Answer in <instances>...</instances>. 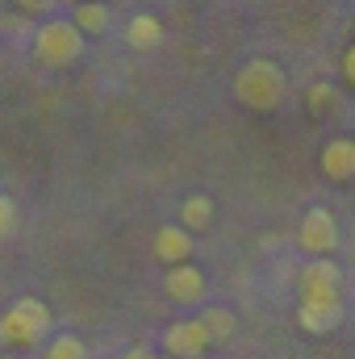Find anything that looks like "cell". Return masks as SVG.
<instances>
[{
    "label": "cell",
    "instance_id": "11",
    "mask_svg": "<svg viewBox=\"0 0 355 359\" xmlns=\"http://www.w3.org/2000/svg\"><path fill=\"white\" fill-rule=\"evenodd\" d=\"M67 21H72L84 38H100V34H109V25H113V17H109V4H105V0H76Z\"/></svg>",
    "mask_w": 355,
    "mask_h": 359
},
{
    "label": "cell",
    "instance_id": "3",
    "mask_svg": "<svg viewBox=\"0 0 355 359\" xmlns=\"http://www.w3.org/2000/svg\"><path fill=\"white\" fill-rule=\"evenodd\" d=\"M84 46H88V38H84L67 17L42 21V25L34 29V59H38L42 67H67V63H76V59L84 55Z\"/></svg>",
    "mask_w": 355,
    "mask_h": 359
},
{
    "label": "cell",
    "instance_id": "18",
    "mask_svg": "<svg viewBox=\"0 0 355 359\" xmlns=\"http://www.w3.org/2000/svg\"><path fill=\"white\" fill-rule=\"evenodd\" d=\"M343 84H355V50H343Z\"/></svg>",
    "mask_w": 355,
    "mask_h": 359
},
{
    "label": "cell",
    "instance_id": "14",
    "mask_svg": "<svg viewBox=\"0 0 355 359\" xmlns=\"http://www.w3.org/2000/svg\"><path fill=\"white\" fill-rule=\"evenodd\" d=\"M180 226H184L188 234L209 230V226H213V196H209V192H192V196H184V201H180Z\"/></svg>",
    "mask_w": 355,
    "mask_h": 359
},
{
    "label": "cell",
    "instance_id": "4",
    "mask_svg": "<svg viewBox=\"0 0 355 359\" xmlns=\"http://www.w3.org/2000/svg\"><path fill=\"white\" fill-rule=\"evenodd\" d=\"M297 243L309 259H326L339 251V222L326 205H314L305 217H301V230H297Z\"/></svg>",
    "mask_w": 355,
    "mask_h": 359
},
{
    "label": "cell",
    "instance_id": "6",
    "mask_svg": "<svg viewBox=\"0 0 355 359\" xmlns=\"http://www.w3.org/2000/svg\"><path fill=\"white\" fill-rule=\"evenodd\" d=\"M209 347L213 343H209V334L201 330L196 318H180L163 330V355L168 359H201Z\"/></svg>",
    "mask_w": 355,
    "mask_h": 359
},
{
    "label": "cell",
    "instance_id": "21",
    "mask_svg": "<svg viewBox=\"0 0 355 359\" xmlns=\"http://www.w3.org/2000/svg\"><path fill=\"white\" fill-rule=\"evenodd\" d=\"M72 4H76V0H72Z\"/></svg>",
    "mask_w": 355,
    "mask_h": 359
},
{
    "label": "cell",
    "instance_id": "16",
    "mask_svg": "<svg viewBox=\"0 0 355 359\" xmlns=\"http://www.w3.org/2000/svg\"><path fill=\"white\" fill-rule=\"evenodd\" d=\"M305 104H309V113H314V117H322L326 109H335V104H339V92L330 88V80H318V84H309V88H305Z\"/></svg>",
    "mask_w": 355,
    "mask_h": 359
},
{
    "label": "cell",
    "instance_id": "13",
    "mask_svg": "<svg viewBox=\"0 0 355 359\" xmlns=\"http://www.w3.org/2000/svg\"><path fill=\"white\" fill-rule=\"evenodd\" d=\"M196 322H201V330L209 334L213 347L226 343V339H234V330H239V318H234L230 305H205V309L196 313Z\"/></svg>",
    "mask_w": 355,
    "mask_h": 359
},
{
    "label": "cell",
    "instance_id": "8",
    "mask_svg": "<svg viewBox=\"0 0 355 359\" xmlns=\"http://www.w3.org/2000/svg\"><path fill=\"white\" fill-rule=\"evenodd\" d=\"M318 168L330 184H347L355 176V138H347V134L330 138L322 147V155H318Z\"/></svg>",
    "mask_w": 355,
    "mask_h": 359
},
{
    "label": "cell",
    "instance_id": "10",
    "mask_svg": "<svg viewBox=\"0 0 355 359\" xmlns=\"http://www.w3.org/2000/svg\"><path fill=\"white\" fill-rule=\"evenodd\" d=\"M155 259L168 264V268L192 259V234H188L180 222L176 226H159V230H155Z\"/></svg>",
    "mask_w": 355,
    "mask_h": 359
},
{
    "label": "cell",
    "instance_id": "20",
    "mask_svg": "<svg viewBox=\"0 0 355 359\" xmlns=\"http://www.w3.org/2000/svg\"><path fill=\"white\" fill-rule=\"evenodd\" d=\"M21 4H34V8H38V4H46V0H21Z\"/></svg>",
    "mask_w": 355,
    "mask_h": 359
},
{
    "label": "cell",
    "instance_id": "5",
    "mask_svg": "<svg viewBox=\"0 0 355 359\" xmlns=\"http://www.w3.org/2000/svg\"><path fill=\"white\" fill-rule=\"evenodd\" d=\"M297 297L301 301H343V268L326 259H309L297 276Z\"/></svg>",
    "mask_w": 355,
    "mask_h": 359
},
{
    "label": "cell",
    "instance_id": "1",
    "mask_svg": "<svg viewBox=\"0 0 355 359\" xmlns=\"http://www.w3.org/2000/svg\"><path fill=\"white\" fill-rule=\"evenodd\" d=\"M284 92H288V80H284V67H280L276 59H247V63L239 67V76H234V96H239V104L251 109V113H272V109H280Z\"/></svg>",
    "mask_w": 355,
    "mask_h": 359
},
{
    "label": "cell",
    "instance_id": "12",
    "mask_svg": "<svg viewBox=\"0 0 355 359\" xmlns=\"http://www.w3.org/2000/svg\"><path fill=\"white\" fill-rule=\"evenodd\" d=\"M126 42H130L134 50H155V46H163V21H159L155 13H134V17L126 21Z\"/></svg>",
    "mask_w": 355,
    "mask_h": 359
},
{
    "label": "cell",
    "instance_id": "2",
    "mask_svg": "<svg viewBox=\"0 0 355 359\" xmlns=\"http://www.w3.org/2000/svg\"><path fill=\"white\" fill-rule=\"evenodd\" d=\"M51 334V309L38 297H17L0 313V343L4 347H38Z\"/></svg>",
    "mask_w": 355,
    "mask_h": 359
},
{
    "label": "cell",
    "instance_id": "17",
    "mask_svg": "<svg viewBox=\"0 0 355 359\" xmlns=\"http://www.w3.org/2000/svg\"><path fill=\"white\" fill-rule=\"evenodd\" d=\"M13 222H17V209H13V201H8V196L0 192V238H4L8 230H13Z\"/></svg>",
    "mask_w": 355,
    "mask_h": 359
},
{
    "label": "cell",
    "instance_id": "9",
    "mask_svg": "<svg viewBox=\"0 0 355 359\" xmlns=\"http://www.w3.org/2000/svg\"><path fill=\"white\" fill-rule=\"evenodd\" d=\"M343 301H301L297 305V322H301V330H309V334H330V330H339L343 326Z\"/></svg>",
    "mask_w": 355,
    "mask_h": 359
},
{
    "label": "cell",
    "instance_id": "15",
    "mask_svg": "<svg viewBox=\"0 0 355 359\" xmlns=\"http://www.w3.org/2000/svg\"><path fill=\"white\" fill-rule=\"evenodd\" d=\"M42 359H88V347H84V339H76V334H55V339L46 343Z\"/></svg>",
    "mask_w": 355,
    "mask_h": 359
},
{
    "label": "cell",
    "instance_id": "19",
    "mask_svg": "<svg viewBox=\"0 0 355 359\" xmlns=\"http://www.w3.org/2000/svg\"><path fill=\"white\" fill-rule=\"evenodd\" d=\"M126 359H168V355H151V351H142V347H134V351H130Z\"/></svg>",
    "mask_w": 355,
    "mask_h": 359
},
{
    "label": "cell",
    "instance_id": "7",
    "mask_svg": "<svg viewBox=\"0 0 355 359\" xmlns=\"http://www.w3.org/2000/svg\"><path fill=\"white\" fill-rule=\"evenodd\" d=\"M205 288H209V280H205V271L196 268L192 259L188 264H172V268L163 271V292H168V301H176V305H201L205 301Z\"/></svg>",
    "mask_w": 355,
    "mask_h": 359
}]
</instances>
